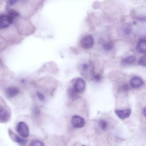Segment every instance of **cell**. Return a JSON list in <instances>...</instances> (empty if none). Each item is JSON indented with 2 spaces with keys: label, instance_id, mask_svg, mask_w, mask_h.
<instances>
[{
  "label": "cell",
  "instance_id": "obj_3",
  "mask_svg": "<svg viewBox=\"0 0 146 146\" xmlns=\"http://www.w3.org/2000/svg\"><path fill=\"white\" fill-rule=\"evenodd\" d=\"M94 40L92 36L88 35L84 36L81 39L80 45L81 47L85 49H89L93 46Z\"/></svg>",
  "mask_w": 146,
  "mask_h": 146
},
{
  "label": "cell",
  "instance_id": "obj_24",
  "mask_svg": "<svg viewBox=\"0 0 146 146\" xmlns=\"http://www.w3.org/2000/svg\"><path fill=\"white\" fill-rule=\"evenodd\" d=\"M82 70L83 71H85L87 70L88 68V65L86 63H84L82 64Z\"/></svg>",
  "mask_w": 146,
  "mask_h": 146
},
{
  "label": "cell",
  "instance_id": "obj_13",
  "mask_svg": "<svg viewBox=\"0 0 146 146\" xmlns=\"http://www.w3.org/2000/svg\"><path fill=\"white\" fill-rule=\"evenodd\" d=\"M29 145L31 146H44L45 145L44 143L41 140L38 139H35L31 141Z\"/></svg>",
  "mask_w": 146,
  "mask_h": 146
},
{
  "label": "cell",
  "instance_id": "obj_6",
  "mask_svg": "<svg viewBox=\"0 0 146 146\" xmlns=\"http://www.w3.org/2000/svg\"><path fill=\"white\" fill-rule=\"evenodd\" d=\"M71 123L74 127L79 128L82 127L84 125L85 121L83 118L80 116L75 115L71 118Z\"/></svg>",
  "mask_w": 146,
  "mask_h": 146
},
{
  "label": "cell",
  "instance_id": "obj_10",
  "mask_svg": "<svg viewBox=\"0 0 146 146\" xmlns=\"http://www.w3.org/2000/svg\"><path fill=\"white\" fill-rule=\"evenodd\" d=\"M18 89L15 87H10L7 88L5 91V94L8 98L14 97L19 92Z\"/></svg>",
  "mask_w": 146,
  "mask_h": 146
},
{
  "label": "cell",
  "instance_id": "obj_1",
  "mask_svg": "<svg viewBox=\"0 0 146 146\" xmlns=\"http://www.w3.org/2000/svg\"><path fill=\"white\" fill-rule=\"evenodd\" d=\"M16 129L18 133L22 138H26L29 135V127L24 122L21 121L18 123L17 125Z\"/></svg>",
  "mask_w": 146,
  "mask_h": 146
},
{
  "label": "cell",
  "instance_id": "obj_9",
  "mask_svg": "<svg viewBox=\"0 0 146 146\" xmlns=\"http://www.w3.org/2000/svg\"><path fill=\"white\" fill-rule=\"evenodd\" d=\"M116 115L121 119H125L129 117L131 113V110L130 109H126L122 110H115Z\"/></svg>",
  "mask_w": 146,
  "mask_h": 146
},
{
  "label": "cell",
  "instance_id": "obj_17",
  "mask_svg": "<svg viewBox=\"0 0 146 146\" xmlns=\"http://www.w3.org/2000/svg\"><path fill=\"white\" fill-rule=\"evenodd\" d=\"M139 63L142 66H146V54L141 57L139 60Z\"/></svg>",
  "mask_w": 146,
  "mask_h": 146
},
{
  "label": "cell",
  "instance_id": "obj_16",
  "mask_svg": "<svg viewBox=\"0 0 146 146\" xmlns=\"http://www.w3.org/2000/svg\"><path fill=\"white\" fill-rule=\"evenodd\" d=\"M68 94L72 98H75L76 97L78 94L74 90L73 88H70L68 90Z\"/></svg>",
  "mask_w": 146,
  "mask_h": 146
},
{
  "label": "cell",
  "instance_id": "obj_2",
  "mask_svg": "<svg viewBox=\"0 0 146 146\" xmlns=\"http://www.w3.org/2000/svg\"><path fill=\"white\" fill-rule=\"evenodd\" d=\"M11 116V111L9 108L6 106H0V121L5 123L9 120Z\"/></svg>",
  "mask_w": 146,
  "mask_h": 146
},
{
  "label": "cell",
  "instance_id": "obj_21",
  "mask_svg": "<svg viewBox=\"0 0 146 146\" xmlns=\"http://www.w3.org/2000/svg\"><path fill=\"white\" fill-rule=\"evenodd\" d=\"M93 77L94 80L97 82H99L101 80V77L99 74H94L93 75Z\"/></svg>",
  "mask_w": 146,
  "mask_h": 146
},
{
  "label": "cell",
  "instance_id": "obj_4",
  "mask_svg": "<svg viewBox=\"0 0 146 146\" xmlns=\"http://www.w3.org/2000/svg\"><path fill=\"white\" fill-rule=\"evenodd\" d=\"M86 86L84 80L81 78H78L76 80L72 88L77 94H80L84 91Z\"/></svg>",
  "mask_w": 146,
  "mask_h": 146
},
{
  "label": "cell",
  "instance_id": "obj_8",
  "mask_svg": "<svg viewBox=\"0 0 146 146\" xmlns=\"http://www.w3.org/2000/svg\"><path fill=\"white\" fill-rule=\"evenodd\" d=\"M143 79L138 76H134L131 79L130 84L131 87L134 88H137L141 87L143 84Z\"/></svg>",
  "mask_w": 146,
  "mask_h": 146
},
{
  "label": "cell",
  "instance_id": "obj_11",
  "mask_svg": "<svg viewBox=\"0 0 146 146\" xmlns=\"http://www.w3.org/2000/svg\"><path fill=\"white\" fill-rule=\"evenodd\" d=\"M136 48L139 53H146V40L142 39L140 40L137 44Z\"/></svg>",
  "mask_w": 146,
  "mask_h": 146
},
{
  "label": "cell",
  "instance_id": "obj_25",
  "mask_svg": "<svg viewBox=\"0 0 146 146\" xmlns=\"http://www.w3.org/2000/svg\"><path fill=\"white\" fill-rule=\"evenodd\" d=\"M124 32L125 34L128 35L131 32V30L129 28H126L124 30Z\"/></svg>",
  "mask_w": 146,
  "mask_h": 146
},
{
  "label": "cell",
  "instance_id": "obj_22",
  "mask_svg": "<svg viewBox=\"0 0 146 146\" xmlns=\"http://www.w3.org/2000/svg\"><path fill=\"white\" fill-rule=\"evenodd\" d=\"M137 19L140 21L144 22L146 21V17L143 16H139L137 18Z\"/></svg>",
  "mask_w": 146,
  "mask_h": 146
},
{
  "label": "cell",
  "instance_id": "obj_5",
  "mask_svg": "<svg viewBox=\"0 0 146 146\" xmlns=\"http://www.w3.org/2000/svg\"><path fill=\"white\" fill-rule=\"evenodd\" d=\"M13 19L8 15H3L0 17V28L4 29L8 27L12 22Z\"/></svg>",
  "mask_w": 146,
  "mask_h": 146
},
{
  "label": "cell",
  "instance_id": "obj_19",
  "mask_svg": "<svg viewBox=\"0 0 146 146\" xmlns=\"http://www.w3.org/2000/svg\"><path fill=\"white\" fill-rule=\"evenodd\" d=\"M36 93L37 97L40 101L43 102L45 100V97L42 93L39 92H37Z\"/></svg>",
  "mask_w": 146,
  "mask_h": 146
},
{
  "label": "cell",
  "instance_id": "obj_18",
  "mask_svg": "<svg viewBox=\"0 0 146 146\" xmlns=\"http://www.w3.org/2000/svg\"><path fill=\"white\" fill-rule=\"evenodd\" d=\"M13 19L19 15V13L13 10H10L8 12V15Z\"/></svg>",
  "mask_w": 146,
  "mask_h": 146
},
{
  "label": "cell",
  "instance_id": "obj_20",
  "mask_svg": "<svg viewBox=\"0 0 146 146\" xmlns=\"http://www.w3.org/2000/svg\"><path fill=\"white\" fill-rule=\"evenodd\" d=\"M33 114L35 115H38L40 113V110L38 107L35 106L33 109Z\"/></svg>",
  "mask_w": 146,
  "mask_h": 146
},
{
  "label": "cell",
  "instance_id": "obj_14",
  "mask_svg": "<svg viewBox=\"0 0 146 146\" xmlns=\"http://www.w3.org/2000/svg\"><path fill=\"white\" fill-rule=\"evenodd\" d=\"M113 42L111 41H109L104 44L103 46V48L106 51H110L113 48Z\"/></svg>",
  "mask_w": 146,
  "mask_h": 146
},
{
  "label": "cell",
  "instance_id": "obj_12",
  "mask_svg": "<svg viewBox=\"0 0 146 146\" xmlns=\"http://www.w3.org/2000/svg\"><path fill=\"white\" fill-rule=\"evenodd\" d=\"M135 57L132 55H129L123 59L122 60L123 63L126 64H131L134 63L136 61Z\"/></svg>",
  "mask_w": 146,
  "mask_h": 146
},
{
  "label": "cell",
  "instance_id": "obj_15",
  "mask_svg": "<svg viewBox=\"0 0 146 146\" xmlns=\"http://www.w3.org/2000/svg\"><path fill=\"white\" fill-rule=\"evenodd\" d=\"M98 123L100 128L103 130L106 129L107 127L108 123L107 121L104 120H100L98 121Z\"/></svg>",
  "mask_w": 146,
  "mask_h": 146
},
{
  "label": "cell",
  "instance_id": "obj_7",
  "mask_svg": "<svg viewBox=\"0 0 146 146\" xmlns=\"http://www.w3.org/2000/svg\"><path fill=\"white\" fill-rule=\"evenodd\" d=\"M8 133L9 136L11 139L13 141L18 143L20 145H25L28 141L27 140L23 139L15 134L10 129L8 130Z\"/></svg>",
  "mask_w": 146,
  "mask_h": 146
},
{
  "label": "cell",
  "instance_id": "obj_26",
  "mask_svg": "<svg viewBox=\"0 0 146 146\" xmlns=\"http://www.w3.org/2000/svg\"><path fill=\"white\" fill-rule=\"evenodd\" d=\"M143 113L144 116L146 117V107L143 109Z\"/></svg>",
  "mask_w": 146,
  "mask_h": 146
},
{
  "label": "cell",
  "instance_id": "obj_23",
  "mask_svg": "<svg viewBox=\"0 0 146 146\" xmlns=\"http://www.w3.org/2000/svg\"><path fill=\"white\" fill-rule=\"evenodd\" d=\"M18 0H9L8 3L10 6H12L15 4L17 1Z\"/></svg>",
  "mask_w": 146,
  "mask_h": 146
}]
</instances>
